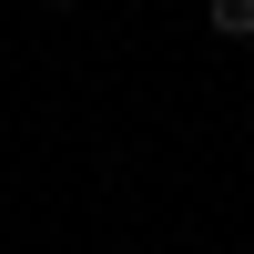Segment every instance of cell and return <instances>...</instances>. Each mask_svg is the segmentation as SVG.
<instances>
[{"mask_svg": "<svg viewBox=\"0 0 254 254\" xmlns=\"http://www.w3.org/2000/svg\"><path fill=\"white\" fill-rule=\"evenodd\" d=\"M203 20H214V41H254V0H203Z\"/></svg>", "mask_w": 254, "mask_h": 254, "instance_id": "1", "label": "cell"}]
</instances>
